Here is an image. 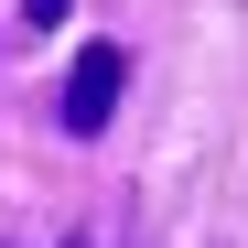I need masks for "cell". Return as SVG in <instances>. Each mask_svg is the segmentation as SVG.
I'll use <instances>...</instances> for the list:
<instances>
[{
    "label": "cell",
    "instance_id": "obj_1",
    "mask_svg": "<svg viewBox=\"0 0 248 248\" xmlns=\"http://www.w3.org/2000/svg\"><path fill=\"white\" fill-rule=\"evenodd\" d=\"M119 87H130V54H119V44H87V54H76V76H65V130L97 140L108 108H119Z\"/></svg>",
    "mask_w": 248,
    "mask_h": 248
},
{
    "label": "cell",
    "instance_id": "obj_2",
    "mask_svg": "<svg viewBox=\"0 0 248 248\" xmlns=\"http://www.w3.org/2000/svg\"><path fill=\"white\" fill-rule=\"evenodd\" d=\"M22 11H32V22H65V11H76V0H22Z\"/></svg>",
    "mask_w": 248,
    "mask_h": 248
},
{
    "label": "cell",
    "instance_id": "obj_3",
    "mask_svg": "<svg viewBox=\"0 0 248 248\" xmlns=\"http://www.w3.org/2000/svg\"><path fill=\"white\" fill-rule=\"evenodd\" d=\"M65 248H87V237H65Z\"/></svg>",
    "mask_w": 248,
    "mask_h": 248
}]
</instances>
